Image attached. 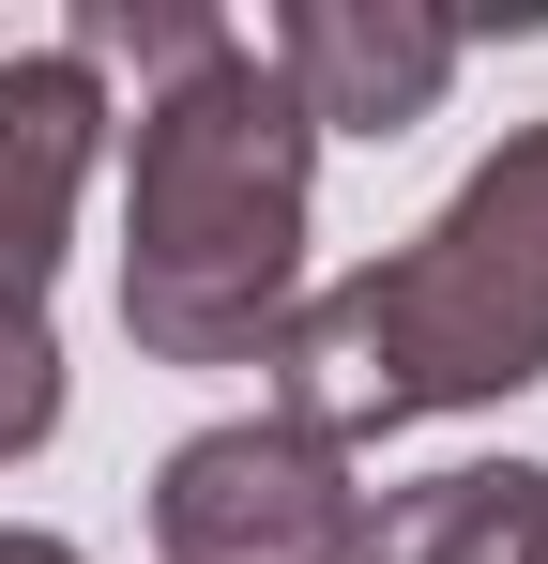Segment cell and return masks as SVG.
Returning a JSON list of instances; mask_svg holds the SVG:
<instances>
[{
    "label": "cell",
    "mask_w": 548,
    "mask_h": 564,
    "mask_svg": "<svg viewBox=\"0 0 548 564\" xmlns=\"http://www.w3.org/2000/svg\"><path fill=\"white\" fill-rule=\"evenodd\" d=\"M305 184L320 138L260 31L198 46L122 122V336L153 367H260L305 305Z\"/></svg>",
    "instance_id": "obj_2"
},
{
    "label": "cell",
    "mask_w": 548,
    "mask_h": 564,
    "mask_svg": "<svg viewBox=\"0 0 548 564\" xmlns=\"http://www.w3.org/2000/svg\"><path fill=\"white\" fill-rule=\"evenodd\" d=\"M107 138H122V107H107L91 62H62V46L0 62V290L15 305H46L62 245H77V184H91Z\"/></svg>",
    "instance_id": "obj_5"
},
{
    "label": "cell",
    "mask_w": 548,
    "mask_h": 564,
    "mask_svg": "<svg viewBox=\"0 0 548 564\" xmlns=\"http://www.w3.org/2000/svg\"><path fill=\"white\" fill-rule=\"evenodd\" d=\"M548 381V122H518L472 184L365 275L305 290L260 351V412L305 443H381L427 412H487Z\"/></svg>",
    "instance_id": "obj_1"
},
{
    "label": "cell",
    "mask_w": 548,
    "mask_h": 564,
    "mask_svg": "<svg viewBox=\"0 0 548 564\" xmlns=\"http://www.w3.org/2000/svg\"><path fill=\"white\" fill-rule=\"evenodd\" d=\"M46 427H62V336H46V305L0 290V458H31Z\"/></svg>",
    "instance_id": "obj_8"
},
{
    "label": "cell",
    "mask_w": 548,
    "mask_h": 564,
    "mask_svg": "<svg viewBox=\"0 0 548 564\" xmlns=\"http://www.w3.org/2000/svg\"><path fill=\"white\" fill-rule=\"evenodd\" d=\"M0 564H77L62 534H31V519H0Z\"/></svg>",
    "instance_id": "obj_9"
},
{
    "label": "cell",
    "mask_w": 548,
    "mask_h": 564,
    "mask_svg": "<svg viewBox=\"0 0 548 564\" xmlns=\"http://www.w3.org/2000/svg\"><path fill=\"white\" fill-rule=\"evenodd\" d=\"M153 550L168 564H351L365 550V488H351L336 443H305V427H274V412H229V427L168 443V473H153Z\"/></svg>",
    "instance_id": "obj_3"
},
{
    "label": "cell",
    "mask_w": 548,
    "mask_h": 564,
    "mask_svg": "<svg viewBox=\"0 0 548 564\" xmlns=\"http://www.w3.org/2000/svg\"><path fill=\"white\" fill-rule=\"evenodd\" d=\"M198 46H229V15H198V0H77V31H62V62H138V93L153 77H183Z\"/></svg>",
    "instance_id": "obj_7"
},
{
    "label": "cell",
    "mask_w": 548,
    "mask_h": 564,
    "mask_svg": "<svg viewBox=\"0 0 548 564\" xmlns=\"http://www.w3.org/2000/svg\"><path fill=\"white\" fill-rule=\"evenodd\" d=\"M457 15H427V0H289L260 31V62L289 77V107H305V138H412L427 107L457 93Z\"/></svg>",
    "instance_id": "obj_4"
},
{
    "label": "cell",
    "mask_w": 548,
    "mask_h": 564,
    "mask_svg": "<svg viewBox=\"0 0 548 564\" xmlns=\"http://www.w3.org/2000/svg\"><path fill=\"white\" fill-rule=\"evenodd\" d=\"M534 550H548V473L534 458H457V473L381 488L351 564H534Z\"/></svg>",
    "instance_id": "obj_6"
},
{
    "label": "cell",
    "mask_w": 548,
    "mask_h": 564,
    "mask_svg": "<svg viewBox=\"0 0 548 564\" xmlns=\"http://www.w3.org/2000/svg\"><path fill=\"white\" fill-rule=\"evenodd\" d=\"M534 564H548V550H534Z\"/></svg>",
    "instance_id": "obj_10"
}]
</instances>
